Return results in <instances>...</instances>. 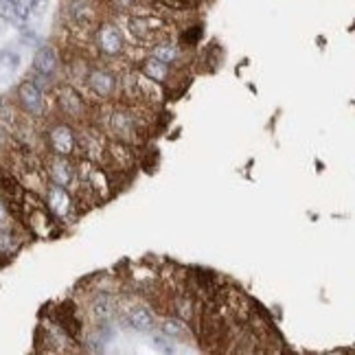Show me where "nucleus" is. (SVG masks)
<instances>
[{"label": "nucleus", "instance_id": "obj_12", "mask_svg": "<svg viewBox=\"0 0 355 355\" xmlns=\"http://www.w3.org/2000/svg\"><path fill=\"white\" fill-rule=\"evenodd\" d=\"M92 311L96 318H110V314H112V298H110L108 294H99L94 298L92 303Z\"/></svg>", "mask_w": 355, "mask_h": 355}, {"label": "nucleus", "instance_id": "obj_19", "mask_svg": "<svg viewBox=\"0 0 355 355\" xmlns=\"http://www.w3.org/2000/svg\"><path fill=\"white\" fill-rule=\"evenodd\" d=\"M0 18H5V20H13V18H16V13H13L11 5L7 3V0H0Z\"/></svg>", "mask_w": 355, "mask_h": 355}, {"label": "nucleus", "instance_id": "obj_3", "mask_svg": "<svg viewBox=\"0 0 355 355\" xmlns=\"http://www.w3.org/2000/svg\"><path fill=\"white\" fill-rule=\"evenodd\" d=\"M51 145L55 149V154L59 156H68L75 147V136L71 127H66V125H57L53 132H51Z\"/></svg>", "mask_w": 355, "mask_h": 355}, {"label": "nucleus", "instance_id": "obj_9", "mask_svg": "<svg viewBox=\"0 0 355 355\" xmlns=\"http://www.w3.org/2000/svg\"><path fill=\"white\" fill-rule=\"evenodd\" d=\"M0 191H3L7 198H11L7 202V208H9L13 204V200L20 196V184L16 182V178H11L7 171H0Z\"/></svg>", "mask_w": 355, "mask_h": 355}, {"label": "nucleus", "instance_id": "obj_14", "mask_svg": "<svg viewBox=\"0 0 355 355\" xmlns=\"http://www.w3.org/2000/svg\"><path fill=\"white\" fill-rule=\"evenodd\" d=\"M154 57L165 61V64H171V61H176L180 57V51H178V46H173V44H160L154 48Z\"/></svg>", "mask_w": 355, "mask_h": 355}, {"label": "nucleus", "instance_id": "obj_15", "mask_svg": "<svg viewBox=\"0 0 355 355\" xmlns=\"http://www.w3.org/2000/svg\"><path fill=\"white\" fill-rule=\"evenodd\" d=\"M165 333H167V336H173V338L182 336V333H184L182 322H180L178 318H169V320L165 322Z\"/></svg>", "mask_w": 355, "mask_h": 355}, {"label": "nucleus", "instance_id": "obj_5", "mask_svg": "<svg viewBox=\"0 0 355 355\" xmlns=\"http://www.w3.org/2000/svg\"><path fill=\"white\" fill-rule=\"evenodd\" d=\"M99 44L101 48L106 51L108 55H116L121 51L123 46V40H121V33H118L112 24H106L103 29L99 31Z\"/></svg>", "mask_w": 355, "mask_h": 355}, {"label": "nucleus", "instance_id": "obj_10", "mask_svg": "<svg viewBox=\"0 0 355 355\" xmlns=\"http://www.w3.org/2000/svg\"><path fill=\"white\" fill-rule=\"evenodd\" d=\"M145 75H149L154 81H165L167 75H169V68H167L165 61L151 57L149 61H145Z\"/></svg>", "mask_w": 355, "mask_h": 355}, {"label": "nucleus", "instance_id": "obj_2", "mask_svg": "<svg viewBox=\"0 0 355 355\" xmlns=\"http://www.w3.org/2000/svg\"><path fill=\"white\" fill-rule=\"evenodd\" d=\"M46 200H48V208H51V211L57 215V217H66V215L71 213V208H73L71 198H68V193L61 189L59 184H55V186L48 189Z\"/></svg>", "mask_w": 355, "mask_h": 355}, {"label": "nucleus", "instance_id": "obj_17", "mask_svg": "<svg viewBox=\"0 0 355 355\" xmlns=\"http://www.w3.org/2000/svg\"><path fill=\"white\" fill-rule=\"evenodd\" d=\"M160 5L169 7V9H186V7H193L196 3L193 0H158Z\"/></svg>", "mask_w": 355, "mask_h": 355}, {"label": "nucleus", "instance_id": "obj_16", "mask_svg": "<svg viewBox=\"0 0 355 355\" xmlns=\"http://www.w3.org/2000/svg\"><path fill=\"white\" fill-rule=\"evenodd\" d=\"M176 309H178V316L182 320H189L191 314H193V305H191V301H186V298H178Z\"/></svg>", "mask_w": 355, "mask_h": 355}, {"label": "nucleus", "instance_id": "obj_13", "mask_svg": "<svg viewBox=\"0 0 355 355\" xmlns=\"http://www.w3.org/2000/svg\"><path fill=\"white\" fill-rule=\"evenodd\" d=\"M61 108H64L71 116H77L81 110V99H77V94H75L73 90H64V92H61Z\"/></svg>", "mask_w": 355, "mask_h": 355}, {"label": "nucleus", "instance_id": "obj_1", "mask_svg": "<svg viewBox=\"0 0 355 355\" xmlns=\"http://www.w3.org/2000/svg\"><path fill=\"white\" fill-rule=\"evenodd\" d=\"M18 94H20V101H22V106H24L26 112L42 114V110H44V99H42V90L36 86V83L24 81L22 86H20Z\"/></svg>", "mask_w": 355, "mask_h": 355}, {"label": "nucleus", "instance_id": "obj_11", "mask_svg": "<svg viewBox=\"0 0 355 355\" xmlns=\"http://www.w3.org/2000/svg\"><path fill=\"white\" fill-rule=\"evenodd\" d=\"M112 127H114V132L118 136H130L132 132H134V121H132V116H127V114H114L112 116Z\"/></svg>", "mask_w": 355, "mask_h": 355}, {"label": "nucleus", "instance_id": "obj_7", "mask_svg": "<svg viewBox=\"0 0 355 355\" xmlns=\"http://www.w3.org/2000/svg\"><path fill=\"white\" fill-rule=\"evenodd\" d=\"M114 77L106 71H94L92 75H90V86H92V90L96 94L101 96H110L114 92Z\"/></svg>", "mask_w": 355, "mask_h": 355}, {"label": "nucleus", "instance_id": "obj_18", "mask_svg": "<svg viewBox=\"0 0 355 355\" xmlns=\"http://www.w3.org/2000/svg\"><path fill=\"white\" fill-rule=\"evenodd\" d=\"M11 248H13V237L0 231V252H11Z\"/></svg>", "mask_w": 355, "mask_h": 355}, {"label": "nucleus", "instance_id": "obj_6", "mask_svg": "<svg viewBox=\"0 0 355 355\" xmlns=\"http://www.w3.org/2000/svg\"><path fill=\"white\" fill-rule=\"evenodd\" d=\"M127 322L136 331H149L154 327V316L149 314L147 307H134L127 311Z\"/></svg>", "mask_w": 355, "mask_h": 355}, {"label": "nucleus", "instance_id": "obj_4", "mask_svg": "<svg viewBox=\"0 0 355 355\" xmlns=\"http://www.w3.org/2000/svg\"><path fill=\"white\" fill-rule=\"evenodd\" d=\"M33 68L42 75V77H48L57 71V55L51 46H42L36 53V59H33Z\"/></svg>", "mask_w": 355, "mask_h": 355}, {"label": "nucleus", "instance_id": "obj_21", "mask_svg": "<svg viewBox=\"0 0 355 355\" xmlns=\"http://www.w3.org/2000/svg\"><path fill=\"white\" fill-rule=\"evenodd\" d=\"M31 3H33V5H38V0H31Z\"/></svg>", "mask_w": 355, "mask_h": 355}, {"label": "nucleus", "instance_id": "obj_20", "mask_svg": "<svg viewBox=\"0 0 355 355\" xmlns=\"http://www.w3.org/2000/svg\"><path fill=\"white\" fill-rule=\"evenodd\" d=\"M7 221H9V208H7V204L0 200V228H5Z\"/></svg>", "mask_w": 355, "mask_h": 355}, {"label": "nucleus", "instance_id": "obj_8", "mask_svg": "<svg viewBox=\"0 0 355 355\" xmlns=\"http://www.w3.org/2000/svg\"><path fill=\"white\" fill-rule=\"evenodd\" d=\"M51 178L55 180V184H59V186H66L68 182H71L73 167H71L68 160H64V156L55 158L53 163H51Z\"/></svg>", "mask_w": 355, "mask_h": 355}]
</instances>
